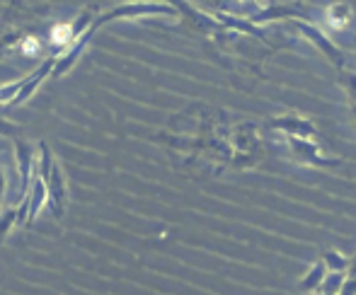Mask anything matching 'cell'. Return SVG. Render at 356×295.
Listing matches in <instances>:
<instances>
[{
  "instance_id": "30bf717a",
  "label": "cell",
  "mask_w": 356,
  "mask_h": 295,
  "mask_svg": "<svg viewBox=\"0 0 356 295\" xmlns=\"http://www.w3.org/2000/svg\"><path fill=\"white\" fill-rule=\"evenodd\" d=\"M24 199H27V203H29L27 225H32V221L37 218V213L42 211L44 201H47V184H44V179L39 177V174H34L32 177V182H29V192L24 194Z\"/></svg>"
},
{
  "instance_id": "52a82bcc",
  "label": "cell",
  "mask_w": 356,
  "mask_h": 295,
  "mask_svg": "<svg viewBox=\"0 0 356 295\" xmlns=\"http://www.w3.org/2000/svg\"><path fill=\"white\" fill-rule=\"evenodd\" d=\"M15 148V165H17V174H19V194L29 192V182L34 177V167H37V153H34V146L24 138H17L13 141Z\"/></svg>"
},
{
  "instance_id": "7c38bea8",
  "label": "cell",
  "mask_w": 356,
  "mask_h": 295,
  "mask_svg": "<svg viewBox=\"0 0 356 295\" xmlns=\"http://www.w3.org/2000/svg\"><path fill=\"white\" fill-rule=\"evenodd\" d=\"M325 276H327V269H325V264L318 259V262L303 273V278L298 281V288L303 293H318V288H320V283L325 281Z\"/></svg>"
},
{
  "instance_id": "d6986e66",
  "label": "cell",
  "mask_w": 356,
  "mask_h": 295,
  "mask_svg": "<svg viewBox=\"0 0 356 295\" xmlns=\"http://www.w3.org/2000/svg\"><path fill=\"white\" fill-rule=\"evenodd\" d=\"M339 295H356V278L347 276V281H344L342 291H339Z\"/></svg>"
},
{
  "instance_id": "9a60e30c",
  "label": "cell",
  "mask_w": 356,
  "mask_h": 295,
  "mask_svg": "<svg viewBox=\"0 0 356 295\" xmlns=\"http://www.w3.org/2000/svg\"><path fill=\"white\" fill-rule=\"evenodd\" d=\"M19 223V216H17V208H8V211L0 213V244L5 242L8 233L13 230V225Z\"/></svg>"
},
{
  "instance_id": "2e32d148",
  "label": "cell",
  "mask_w": 356,
  "mask_h": 295,
  "mask_svg": "<svg viewBox=\"0 0 356 295\" xmlns=\"http://www.w3.org/2000/svg\"><path fill=\"white\" fill-rule=\"evenodd\" d=\"M0 136L10 138V141H17V138H22V126L15 124V121H10V119L0 117Z\"/></svg>"
},
{
  "instance_id": "7402d4cb",
  "label": "cell",
  "mask_w": 356,
  "mask_h": 295,
  "mask_svg": "<svg viewBox=\"0 0 356 295\" xmlns=\"http://www.w3.org/2000/svg\"><path fill=\"white\" fill-rule=\"evenodd\" d=\"M313 295H325V293H313Z\"/></svg>"
},
{
  "instance_id": "ac0fdd59",
  "label": "cell",
  "mask_w": 356,
  "mask_h": 295,
  "mask_svg": "<svg viewBox=\"0 0 356 295\" xmlns=\"http://www.w3.org/2000/svg\"><path fill=\"white\" fill-rule=\"evenodd\" d=\"M342 85L349 94V104L356 107V73H344L342 75Z\"/></svg>"
},
{
  "instance_id": "8fae6325",
  "label": "cell",
  "mask_w": 356,
  "mask_h": 295,
  "mask_svg": "<svg viewBox=\"0 0 356 295\" xmlns=\"http://www.w3.org/2000/svg\"><path fill=\"white\" fill-rule=\"evenodd\" d=\"M323 17L332 29H344L349 19H352V5L349 3H332L323 10Z\"/></svg>"
},
{
  "instance_id": "44dd1931",
  "label": "cell",
  "mask_w": 356,
  "mask_h": 295,
  "mask_svg": "<svg viewBox=\"0 0 356 295\" xmlns=\"http://www.w3.org/2000/svg\"><path fill=\"white\" fill-rule=\"evenodd\" d=\"M3 196H5V172L0 169V203H3Z\"/></svg>"
},
{
  "instance_id": "ffe728a7",
  "label": "cell",
  "mask_w": 356,
  "mask_h": 295,
  "mask_svg": "<svg viewBox=\"0 0 356 295\" xmlns=\"http://www.w3.org/2000/svg\"><path fill=\"white\" fill-rule=\"evenodd\" d=\"M347 276H352V278H356V257L354 259H349V269H347Z\"/></svg>"
},
{
  "instance_id": "277c9868",
  "label": "cell",
  "mask_w": 356,
  "mask_h": 295,
  "mask_svg": "<svg viewBox=\"0 0 356 295\" xmlns=\"http://www.w3.org/2000/svg\"><path fill=\"white\" fill-rule=\"evenodd\" d=\"M44 184H47V201L51 206L54 218H61L68 208V179L66 172H63L61 162H54L51 169L47 172V177H42Z\"/></svg>"
},
{
  "instance_id": "6da1fadb",
  "label": "cell",
  "mask_w": 356,
  "mask_h": 295,
  "mask_svg": "<svg viewBox=\"0 0 356 295\" xmlns=\"http://www.w3.org/2000/svg\"><path fill=\"white\" fill-rule=\"evenodd\" d=\"M177 8L168 3H122L117 8L107 10V12L97 15L92 22L95 29L104 27L107 22L114 19H138V17H177Z\"/></svg>"
},
{
  "instance_id": "5bb4252c",
  "label": "cell",
  "mask_w": 356,
  "mask_h": 295,
  "mask_svg": "<svg viewBox=\"0 0 356 295\" xmlns=\"http://www.w3.org/2000/svg\"><path fill=\"white\" fill-rule=\"evenodd\" d=\"M320 262L325 264L327 271H344L347 273V269H349V257H344V254L337 252V249H327V252L320 257Z\"/></svg>"
},
{
  "instance_id": "5b68a950",
  "label": "cell",
  "mask_w": 356,
  "mask_h": 295,
  "mask_svg": "<svg viewBox=\"0 0 356 295\" xmlns=\"http://www.w3.org/2000/svg\"><path fill=\"white\" fill-rule=\"evenodd\" d=\"M305 12H308V8L300 3H269L264 8L259 5L248 19L252 24H257V27H264L267 22H279V19H286V22H291V19H305L303 17Z\"/></svg>"
},
{
  "instance_id": "4fadbf2b",
  "label": "cell",
  "mask_w": 356,
  "mask_h": 295,
  "mask_svg": "<svg viewBox=\"0 0 356 295\" xmlns=\"http://www.w3.org/2000/svg\"><path fill=\"white\" fill-rule=\"evenodd\" d=\"M344 281H347V273L344 271H327V276H325V281L320 283L318 293H325V295H339L342 291Z\"/></svg>"
},
{
  "instance_id": "9c48e42d",
  "label": "cell",
  "mask_w": 356,
  "mask_h": 295,
  "mask_svg": "<svg viewBox=\"0 0 356 295\" xmlns=\"http://www.w3.org/2000/svg\"><path fill=\"white\" fill-rule=\"evenodd\" d=\"M95 32H97V29H95V27H90L88 32H85L83 37L78 39V42H73L71 47H68L66 51H63L61 56L56 58V66H54L51 78H63V75H66L68 71H71V68L75 66V63H78V58L83 56V51H85V49H88L90 37H92Z\"/></svg>"
},
{
  "instance_id": "e0dca14e",
  "label": "cell",
  "mask_w": 356,
  "mask_h": 295,
  "mask_svg": "<svg viewBox=\"0 0 356 295\" xmlns=\"http://www.w3.org/2000/svg\"><path fill=\"white\" fill-rule=\"evenodd\" d=\"M22 85H24V78L13 80V83L3 85V87H0V102H5V104L13 102V99L19 94V90H22Z\"/></svg>"
},
{
  "instance_id": "7a4b0ae2",
  "label": "cell",
  "mask_w": 356,
  "mask_h": 295,
  "mask_svg": "<svg viewBox=\"0 0 356 295\" xmlns=\"http://www.w3.org/2000/svg\"><path fill=\"white\" fill-rule=\"evenodd\" d=\"M289 24L300 34V37L308 39V42L313 44V47L318 49V51L323 53V56L327 58V61L332 63L334 68H344V66H347V53H344L342 49H339L337 44H334L332 39H330L327 34H325L323 29L318 27V24L308 22V19H291Z\"/></svg>"
},
{
  "instance_id": "8992f818",
  "label": "cell",
  "mask_w": 356,
  "mask_h": 295,
  "mask_svg": "<svg viewBox=\"0 0 356 295\" xmlns=\"http://www.w3.org/2000/svg\"><path fill=\"white\" fill-rule=\"evenodd\" d=\"M291 148V155H296V160L305 165H313V167H337L342 160L339 158H332V155L323 153L315 141H308V138H286Z\"/></svg>"
},
{
  "instance_id": "ba28073f",
  "label": "cell",
  "mask_w": 356,
  "mask_h": 295,
  "mask_svg": "<svg viewBox=\"0 0 356 295\" xmlns=\"http://www.w3.org/2000/svg\"><path fill=\"white\" fill-rule=\"evenodd\" d=\"M56 58L58 56H47L42 63H39L37 68H34L32 73L24 78V85H22V90H19V94L17 97L10 102V107H17V104H22V102H27L29 97H32L34 92H37V87L44 83V78H51V73H54V66H56Z\"/></svg>"
},
{
  "instance_id": "3957f363",
  "label": "cell",
  "mask_w": 356,
  "mask_h": 295,
  "mask_svg": "<svg viewBox=\"0 0 356 295\" xmlns=\"http://www.w3.org/2000/svg\"><path fill=\"white\" fill-rule=\"evenodd\" d=\"M267 131H282L286 138H308L313 141L318 136V126L313 119L300 117V114H279L272 117L269 121H264Z\"/></svg>"
}]
</instances>
